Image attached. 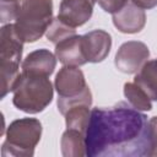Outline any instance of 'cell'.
Instances as JSON below:
<instances>
[{
	"instance_id": "obj_10",
	"label": "cell",
	"mask_w": 157,
	"mask_h": 157,
	"mask_svg": "<svg viewBox=\"0 0 157 157\" xmlns=\"http://www.w3.org/2000/svg\"><path fill=\"white\" fill-rule=\"evenodd\" d=\"M145 22V11L135 4H128L120 11L113 13V23L123 33L140 32L144 28Z\"/></svg>"
},
{
	"instance_id": "obj_9",
	"label": "cell",
	"mask_w": 157,
	"mask_h": 157,
	"mask_svg": "<svg viewBox=\"0 0 157 157\" xmlns=\"http://www.w3.org/2000/svg\"><path fill=\"white\" fill-rule=\"evenodd\" d=\"M96 0H63L58 18L65 25L76 28L90 20Z\"/></svg>"
},
{
	"instance_id": "obj_5",
	"label": "cell",
	"mask_w": 157,
	"mask_h": 157,
	"mask_svg": "<svg viewBox=\"0 0 157 157\" xmlns=\"http://www.w3.org/2000/svg\"><path fill=\"white\" fill-rule=\"evenodd\" d=\"M23 40L18 37L15 25H6L0 33V69H1V90L10 92L17 83L21 74L18 64L22 55Z\"/></svg>"
},
{
	"instance_id": "obj_15",
	"label": "cell",
	"mask_w": 157,
	"mask_h": 157,
	"mask_svg": "<svg viewBox=\"0 0 157 157\" xmlns=\"http://www.w3.org/2000/svg\"><path fill=\"white\" fill-rule=\"evenodd\" d=\"M124 94L130 105L139 110H151L152 104L150 97L135 83L128 82L124 85Z\"/></svg>"
},
{
	"instance_id": "obj_3",
	"label": "cell",
	"mask_w": 157,
	"mask_h": 157,
	"mask_svg": "<svg viewBox=\"0 0 157 157\" xmlns=\"http://www.w3.org/2000/svg\"><path fill=\"white\" fill-rule=\"evenodd\" d=\"M53 21L52 0H20L15 29L23 42H36Z\"/></svg>"
},
{
	"instance_id": "obj_7",
	"label": "cell",
	"mask_w": 157,
	"mask_h": 157,
	"mask_svg": "<svg viewBox=\"0 0 157 157\" xmlns=\"http://www.w3.org/2000/svg\"><path fill=\"white\" fill-rule=\"evenodd\" d=\"M148 55V48L142 42H126L119 48L115 55V66L121 72L135 74L144 66Z\"/></svg>"
},
{
	"instance_id": "obj_19",
	"label": "cell",
	"mask_w": 157,
	"mask_h": 157,
	"mask_svg": "<svg viewBox=\"0 0 157 157\" xmlns=\"http://www.w3.org/2000/svg\"><path fill=\"white\" fill-rule=\"evenodd\" d=\"M99 6L109 13H115L128 5V0H97Z\"/></svg>"
},
{
	"instance_id": "obj_6",
	"label": "cell",
	"mask_w": 157,
	"mask_h": 157,
	"mask_svg": "<svg viewBox=\"0 0 157 157\" xmlns=\"http://www.w3.org/2000/svg\"><path fill=\"white\" fill-rule=\"evenodd\" d=\"M42 134V125L34 118H23L10 124L6 141L2 145L1 155L7 156H33L34 147Z\"/></svg>"
},
{
	"instance_id": "obj_8",
	"label": "cell",
	"mask_w": 157,
	"mask_h": 157,
	"mask_svg": "<svg viewBox=\"0 0 157 157\" xmlns=\"http://www.w3.org/2000/svg\"><path fill=\"white\" fill-rule=\"evenodd\" d=\"M82 50L88 63H99L107 58L112 45V37L102 29L91 31L81 36Z\"/></svg>"
},
{
	"instance_id": "obj_17",
	"label": "cell",
	"mask_w": 157,
	"mask_h": 157,
	"mask_svg": "<svg viewBox=\"0 0 157 157\" xmlns=\"http://www.w3.org/2000/svg\"><path fill=\"white\" fill-rule=\"evenodd\" d=\"M20 10L18 0H1V11H0V21L2 23L9 22L11 20H16Z\"/></svg>"
},
{
	"instance_id": "obj_2",
	"label": "cell",
	"mask_w": 157,
	"mask_h": 157,
	"mask_svg": "<svg viewBox=\"0 0 157 157\" xmlns=\"http://www.w3.org/2000/svg\"><path fill=\"white\" fill-rule=\"evenodd\" d=\"M53 87L48 76L21 72L13 88V105L29 114H36L52 102Z\"/></svg>"
},
{
	"instance_id": "obj_16",
	"label": "cell",
	"mask_w": 157,
	"mask_h": 157,
	"mask_svg": "<svg viewBox=\"0 0 157 157\" xmlns=\"http://www.w3.org/2000/svg\"><path fill=\"white\" fill-rule=\"evenodd\" d=\"M74 34H75V28L65 25L58 17L52 21L50 26L47 29V38L50 42H53L54 44H58L60 40L65 39L70 36H74Z\"/></svg>"
},
{
	"instance_id": "obj_13",
	"label": "cell",
	"mask_w": 157,
	"mask_h": 157,
	"mask_svg": "<svg viewBox=\"0 0 157 157\" xmlns=\"http://www.w3.org/2000/svg\"><path fill=\"white\" fill-rule=\"evenodd\" d=\"M134 82L150 97L151 101H157V59L145 63L136 74Z\"/></svg>"
},
{
	"instance_id": "obj_11",
	"label": "cell",
	"mask_w": 157,
	"mask_h": 157,
	"mask_svg": "<svg viewBox=\"0 0 157 157\" xmlns=\"http://www.w3.org/2000/svg\"><path fill=\"white\" fill-rule=\"evenodd\" d=\"M55 55L64 65L67 66H80L86 64V58L82 50L81 36H70L56 44Z\"/></svg>"
},
{
	"instance_id": "obj_4",
	"label": "cell",
	"mask_w": 157,
	"mask_h": 157,
	"mask_svg": "<svg viewBox=\"0 0 157 157\" xmlns=\"http://www.w3.org/2000/svg\"><path fill=\"white\" fill-rule=\"evenodd\" d=\"M55 88L58 91V109L64 115L72 105L92 103V94L85 82L83 74L76 66L63 67L55 77Z\"/></svg>"
},
{
	"instance_id": "obj_18",
	"label": "cell",
	"mask_w": 157,
	"mask_h": 157,
	"mask_svg": "<svg viewBox=\"0 0 157 157\" xmlns=\"http://www.w3.org/2000/svg\"><path fill=\"white\" fill-rule=\"evenodd\" d=\"M150 135V156H157V117H153L148 121Z\"/></svg>"
},
{
	"instance_id": "obj_1",
	"label": "cell",
	"mask_w": 157,
	"mask_h": 157,
	"mask_svg": "<svg viewBox=\"0 0 157 157\" xmlns=\"http://www.w3.org/2000/svg\"><path fill=\"white\" fill-rule=\"evenodd\" d=\"M85 150L90 157L150 156L147 117L125 102L110 108H93Z\"/></svg>"
},
{
	"instance_id": "obj_20",
	"label": "cell",
	"mask_w": 157,
	"mask_h": 157,
	"mask_svg": "<svg viewBox=\"0 0 157 157\" xmlns=\"http://www.w3.org/2000/svg\"><path fill=\"white\" fill-rule=\"evenodd\" d=\"M132 4H135L136 6L141 7V9H152L157 5V0H131Z\"/></svg>"
},
{
	"instance_id": "obj_14",
	"label": "cell",
	"mask_w": 157,
	"mask_h": 157,
	"mask_svg": "<svg viewBox=\"0 0 157 157\" xmlns=\"http://www.w3.org/2000/svg\"><path fill=\"white\" fill-rule=\"evenodd\" d=\"M61 152L64 156H83L86 155L85 150V134L67 129L61 137Z\"/></svg>"
},
{
	"instance_id": "obj_12",
	"label": "cell",
	"mask_w": 157,
	"mask_h": 157,
	"mask_svg": "<svg viewBox=\"0 0 157 157\" xmlns=\"http://www.w3.org/2000/svg\"><path fill=\"white\" fill-rule=\"evenodd\" d=\"M55 58L47 49H38L26 56L22 63V72L50 76L55 69Z\"/></svg>"
}]
</instances>
